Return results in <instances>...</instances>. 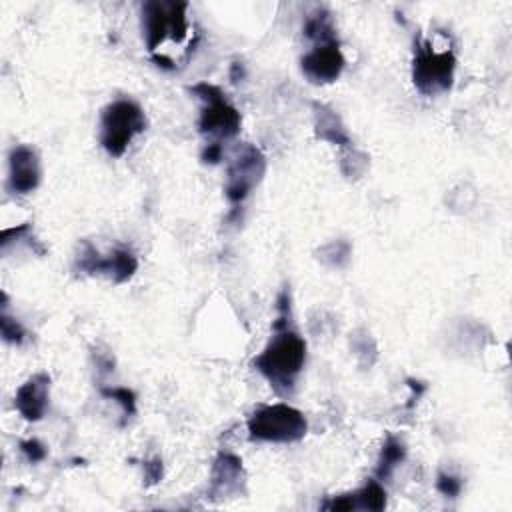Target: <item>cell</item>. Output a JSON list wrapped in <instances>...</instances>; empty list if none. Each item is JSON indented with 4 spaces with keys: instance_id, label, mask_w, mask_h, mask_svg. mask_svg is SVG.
Masks as SVG:
<instances>
[{
    "instance_id": "obj_15",
    "label": "cell",
    "mask_w": 512,
    "mask_h": 512,
    "mask_svg": "<svg viewBox=\"0 0 512 512\" xmlns=\"http://www.w3.org/2000/svg\"><path fill=\"white\" fill-rule=\"evenodd\" d=\"M302 32L314 44L328 42V40H338L336 28H334V22H332V14L326 8H316L314 12H310L304 20Z\"/></svg>"
},
{
    "instance_id": "obj_6",
    "label": "cell",
    "mask_w": 512,
    "mask_h": 512,
    "mask_svg": "<svg viewBox=\"0 0 512 512\" xmlns=\"http://www.w3.org/2000/svg\"><path fill=\"white\" fill-rule=\"evenodd\" d=\"M190 92L204 102L198 118V130L218 140L234 138L240 132V112L226 100L224 92L210 82H198L190 86Z\"/></svg>"
},
{
    "instance_id": "obj_7",
    "label": "cell",
    "mask_w": 512,
    "mask_h": 512,
    "mask_svg": "<svg viewBox=\"0 0 512 512\" xmlns=\"http://www.w3.org/2000/svg\"><path fill=\"white\" fill-rule=\"evenodd\" d=\"M266 172V158L264 154L252 146V144H242L230 164H228V178H226V198L232 206H240L252 188L260 182V178Z\"/></svg>"
},
{
    "instance_id": "obj_19",
    "label": "cell",
    "mask_w": 512,
    "mask_h": 512,
    "mask_svg": "<svg viewBox=\"0 0 512 512\" xmlns=\"http://www.w3.org/2000/svg\"><path fill=\"white\" fill-rule=\"evenodd\" d=\"M436 490L442 494V496H448V498H456L462 490V480L458 476H452L448 472H440L436 476Z\"/></svg>"
},
{
    "instance_id": "obj_11",
    "label": "cell",
    "mask_w": 512,
    "mask_h": 512,
    "mask_svg": "<svg viewBox=\"0 0 512 512\" xmlns=\"http://www.w3.org/2000/svg\"><path fill=\"white\" fill-rule=\"evenodd\" d=\"M50 398V376L46 372H38L30 376L14 396V406L18 414L28 422H38L44 418L48 410Z\"/></svg>"
},
{
    "instance_id": "obj_10",
    "label": "cell",
    "mask_w": 512,
    "mask_h": 512,
    "mask_svg": "<svg viewBox=\"0 0 512 512\" xmlns=\"http://www.w3.org/2000/svg\"><path fill=\"white\" fill-rule=\"evenodd\" d=\"M40 158L32 146L18 144L8 154V182L6 188L10 194H30L40 184Z\"/></svg>"
},
{
    "instance_id": "obj_8",
    "label": "cell",
    "mask_w": 512,
    "mask_h": 512,
    "mask_svg": "<svg viewBox=\"0 0 512 512\" xmlns=\"http://www.w3.org/2000/svg\"><path fill=\"white\" fill-rule=\"evenodd\" d=\"M74 270L82 274L108 276L112 282H128L138 270V258L130 248H114L110 254L102 256L92 244H84L74 260Z\"/></svg>"
},
{
    "instance_id": "obj_13",
    "label": "cell",
    "mask_w": 512,
    "mask_h": 512,
    "mask_svg": "<svg viewBox=\"0 0 512 512\" xmlns=\"http://www.w3.org/2000/svg\"><path fill=\"white\" fill-rule=\"evenodd\" d=\"M324 510H382L386 508V490L378 480H368L362 488L346 494L332 496L322 504Z\"/></svg>"
},
{
    "instance_id": "obj_3",
    "label": "cell",
    "mask_w": 512,
    "mask_h": 512,
    "mask_svg": "<svg viewBox=\"0 0 512 512\" xmlns=\"http://www.w3.org/2000/svg\"><path fill=\"white\" fill-rule=\"evenodd\" d=\"M246 430L254 442L292 444L306 436L308 422L298 408L276 402L256 408L246 422Z\"/></svg>"
},
{
    "instance_id": "obj_20",
    "label": "cell",
    "mask_w": 512,
    "mask_h": 512,
    "mask_svg": "<svg viewBox=\"0 0 512 512\" xmlns=\"http://www.w3.org/2000/svg\"><path fill=\"white\" fill-rule=\"evenodd\" d=\"M20 450H22V454L26 456V460L32 462V464L42 462V460L46 458V448H44V444H42L40 440H36V438L22 440V442H20Z\"/></svg>"
},
{
    "instance_id": "obj_5",
    "label": "cell",
    "mask_w": 512,
    "mask_h": 512,
    "mask_svg": "<svg viewBox=\"0 0 512 512\" xmlns=\"http://www.w3.org/2000/svg\"><path fill=\"white\" fill-rule=\"evenodd\" d=\"M186 10V2L148 0L142 4V34L150 54H154L166 38L182 42L188 36Z\"/></svg>"
},
{
    "instance_id": "obj_17",
    "label": "cell",
    "mask_w": 512,
    "mask_h": 512,
    "mask_svg": "<svg viewBox=\"0 0 512 512\" xmlns=\"http://www.w3.org/2000/svg\"><path fill=\"white\" fill-rule=\"evenodd\" d=\"M100 394L104 398H110V400H116L122 408V414H124V422L132 416H136V394L130 390V388H124V386H114V388H100ZM122 422V424H124Z\"/></svg>"
},
{
    "instance_id": "obj_23",
    "label": "cell",
    "mask_w": 512,
    "mask_h": 512,
    "mask_svg": "<svg viewBox=\"0 0 512 512\" xmlns=\"http://www.w3.org/2000/svg\"><path fill=\"white\" fill-rule=\"evenodd\" d=\"M230 78H232V82H238L240 78H244V66L234 62L232 68H230Z\"/></svg>"
},
{
    "instance_id": "obj_21",
    "label": "cell",
    "mask_w": 512,
    "mask_h": 512,
    "mask_svg": "<svg viewBox=\"0 0 512 512\" xmlns=\"http://www.w3.org/2000/svg\"><path fill=\"white\" fill-rule=\"evenodd\" d=\"M144 470V484L146 486H154L162 480V474H164V466H162V460L160 458H150L144 462L142 466Z\"/></svg>"
},
{
    "instance_id": "obj_16",
    "label": "cell",
    "mask_w": 512,
    "mask_h": 512,
    "mask_svg": "<svg viewBox=\"0 0 512 512\" xmlns=\"http://www.w3.org/2000/svg\"><path fill=\"white\" fill-rule=\"evenodd\" d=\"M406 458V446L400 438L396 436H386L382 450H380V458H378V466H376V476L378 480H388L396 466Z\"/></svg>"
},
{
    "instance_id": "obj_18",
    "label": "cell",
    "mask_w": 512,
    "mask_h": 512,
    "mask_svg": "<svg viewBox=\"0 0 512 512\" xmlns=\"http://www.w3.org/2000/svg\"><path fill=\"white\" fill-rule=\"evenodd\" d=\"M0 332H2V340L8 344L20 346L26 340L24 326L16 318L8 316L6 312H2V316H0Z\"/></svg>"
},
{
    "instance_id": "obj_22",
    "label": "cell",
    "mask_w": 512,
    "mask_h": 512,
    "mask_svg": "<svg viewBox=\"0 0 512 512\" xmlns=\"http://www.w3.org/2000/svg\"><path fill=\"white\" fill-rule=\"evenodd\" d=\"M202 162L206 164H218L222 160V144L220 142H210L202 150Z\"/></svg>"
},
{
    "instance_id": "obj_12",
    "label": "cell",
    "mask_w": 512,
    "mask_h": 512,
    "mask_svg": "<svg viewBox=\"0 0 512 512\" xmlns=\"http://www.w3.org/2000/svg\"><path fill=\"white\" fill-rule=\"evenodd\" d=\"M244 480L242 460L232 452H220L212 464L210 476V498H226L240 492Z\"/></svg>"
},
{
    "instance_id": "obj_9",
    "label": "cell",
    "mask_w": 512,
    "mask_h": 512,
    "mask_svg": "<svg viewBox=\"0 0 512 512\" xmlns=\"http://www.w3.org/2000/svg\"><path fill=\"white\" fill-rule=\"evenodd\" d=\"M344 64L346 60L340 50V42L328 40L314 44L312 50L302 56L300 70L312 84H330L338 80Z\"/></svg>"
},
{
    "instance_id": "obj_1",
    "label": "cell",
    "mask_w": 512,
    "mask_h": 512,
    "mask_svg": "<svg viewBox=\"0 0 512 512\" xmlns=\"http://www.w3.org/2000/svg\"><path fill=\"white\" fill-rule=\"evenodd\" d=\"M306 362V340L290 322V292L282 290L276 298V318L272 336L264 350L254 356L252 366L270 382L276 394L290 396Z\"/></svg>"
},
{
    "instance_id": "obj_2",
    "label": "cell",
    "mask_w": 512,
    "mask_h": 512,
    "mask_svg": "<svg viewBox=\"0 0 512 512\" xmlns=\"http://www.w3.org/2000/svg\"><path fill=\"white\" fill-rule=\"evenodd\" d=\"M456 56L450 46L442 50L428 38H414V56H412V82L424 96H436L448 92L454 82Z\"/></svg>"
},
{
    "instance_id": "obj_4",
    "label": "cell",
    "mask_w": 512,
    "mask_h": 512,
    "mask_svg": "<svg viewBox=\"0 0 512 512\" xmlns=\"http://www.w3.org/2000/svg\"><path fill=\"white\" fill-rule=\"evenodd\" d=\"M144 128L146 116L140 104L130 98L114 100L102 110L100 144L112 158H120L134 136L144 132Z\"/></svg>"
},
{
    "instance_id": "obj_14",
    "label": "cell",
    "mask_w": 512,
    "mask_h": 512,
    "mask_svg": "<svg viewBox=\"0 0 512 512\" xmlns=\"http://www.w3.org/2000/svg\"><path fill=\"white\" fill-rule=\"evenodd\" d=\"M314 132H316V138L326 140L330 144H336V146L350 144V136L340 116L324 104H314Z\"/></svg>"
}]
</instances>
